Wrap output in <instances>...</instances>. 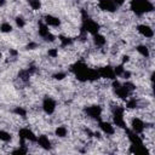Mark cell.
<instances>
[{
  "label": "cell",
  "mask_w": 155,
  "mask_h": 155,
  "mask_svg": "<svg viewBox=\"0 0 155 155\" xmlns=\"http://www.w3.org/2000/svg\"><path fill=\"white\" fill-rule=\"evenodd\" d=\"M47 54H48L50 57H52V58H56V57L58 56V50H57V48H48Z\"/></svg>",
  "instance_id": "cell-24"
},
{
  "label": "cell",
  "mask_w": 155,
  "mask_h": 155,
  "mask_svg": "<svg viewBox=\"0 0 155 155\" xmlns=\"http://www.w3.org/2000/svg\"><path fill=\"white\" fill-rule=\"evenodd\" d=\"M15 113H16L17 115L22 116V117H25V115H27V110H25L24 108H22V107H17V108L15 109Z\"/></svg>",
  "instance_id": "cell-22"
},
{
  "label": "cell",
  "mask_w": 155,
  "mask_h": 155,
  "mask_svg": "<svg viewBox=\"0 0 155 155\" xmlns=\"http://www.w3.org/2000/svg\"><path fill=\"white\" fill-rule=\"evenodd\" d=\"M41 107H42V110H44L47 115H52V114L54 113L56 108H57V103H56V101H54L53 98H51V97H45L44 101H42Z\"/></svg>",
  "instance_id": "cell-5"
},
{
  "label": "cell",
  "mask_w": 155,
  "mask_h": 155,
  "mask_svg": "<svg viewBox=\"0 0 155 155\" xmlns=\"http://www.w3.org/2000/svg\"><path fill=\"white\" fill-rule=\"evenodd\" d=\"M16 24H17V27H19V28H23L24 25H25V21H24V18L23 17H16Z\"/></svg>",
  "instance_id": "cell-23"
},
{
  "label": "cell",
  "mask_w": 155,
  "mask_h": 155,
  "mask_svg": "<svg viewBox=\"0 0 155 155\" xmlns=\"http://www.w3.org/2000/svg\"><path fill=\"white\" fill-rule=\"evenodd\" d=\"M85 113L88 117L91 119H96L99 120L102 116V107L98 104H93V105H88L85 108Z\"/></svg>",
  "instance_id": "cell-6"
},
{
  "label": "cell",
  "mask_w": 155,
  "mask_h": 155,
  "mask_svg": "<svg viewBox=\"0 0 155 155\" xmlns=\"http://www.w3.org/2000/svg\"><path fill=\"white\" fill-rule=\"evenodd\" d=\"M81 29H82V31H85V33H88V34H91V35H94V34L99 33L101 25H99L94 19L88 18V16L86 17V16H85V13H84Z\"/></svg>",
  "instance_id": "cell-3"
},
{
  "label": "cell",
  "mask_w": 155,
  "mask_h": 155,
  "mask_svg": "<svg viewBox=\"0 0 155 155\" xmlns=\"http://www.w3.org/2000/svg\"><path fill=\"white\" fill-rule=\"evenodd\" d=\"M92 36H93V42H94L96 46H98V47H103V46L107 44V39H105V36L102 35V34H99V33H97V34H94V35H92Z\"/></svg>",
  "instance_id": "cell-15"
},
{
  "label": "cell",
  "mask_w": 155,
  "mask_h": 155,
  "mask_svg": "<svg viewBox=\"0 0 155 155\" xmlns=\"http://www.w3.org/2000/svg\"><path fill=\"white\" fill-rule=\"evenodd\" d=\"M125 108L122 107H115L114 111H113V121L114 125H116L120 128L126 130V121H125Z\"/></svg>",
  "instance_id": "cell-4"
},
{
  "label": "cell",
  "mask_w": 155,
  "mask_h": 155,
  "mask_svg": "<svg viewBox=\"0 0 155 155\" xmlns=\"http://www.w3.org/2000/svg\"><path fill=\"white\" fill-rule=\"evenodd\" d=\"M2 58V53H1V51H0V59Z\"/></svg>",
  "instance_id": "cell-28"
},
{
  "label": "cell",
  "mask_w": 155,
  "mask_h": 155,
  "mask_svg": "<svg viewBox=\"0 0 155 155\" xmlns=\"http://www.w3.org/2000/svg\"><path fill=\"white\" fill-rule=\"evenodd\" d=\"M18 137H19V139H22V140H25V142H35L36 143V138H38V136H35V133L31 131V130H29L28 127H23V128H21L19 131H18Z\"/></svg>",
  "instance_id": "cell-7"
},
{
  "label": "cell",
  "mask_w": 155,
  "mask_h": 155,
  "mask_svg": "<svg viewBox=\"0 0 155 155\" xmlns=\"http://www.w3.org/2000/svg\"><path fill=\"white\" fill-rule=\"evenodd\" d=\"M11 139H12V136H11V133H8L7 131L0 130V140H1V142L8 143V142H11Z\"/></svg>",
  "instance_id": "cell-18"
},
{
  "label": "cell",
  "mask_w": 155,
  "mask_h": 155,
  "mask_svg": "<svg viewBox=\"0 0 155 155\" xmlns=\"http://www.w3.org/2000/svg\"><path fill=\"white\" fill-rule=\"evenodd\" d=\"M98 2V7L102 11L105 12H115L117 10V6L115 5V2L113 0H97Z\"/></svg>",
  "instance_id": "cell-10"
},
{
  "label": "cell",
  "mask_w": 155,
  "mask_h": 155,
  "mask_svg": "<svg viewBox=\"0 0 155 155\" xmlns=\"http://www.w3.org/2000/svg\"><path fill=\"white\" fill-rule=\"evenodd\" d=\"M71 73L75 75V78L81 81V82H86V81H96L99 79V74L97 69L93 68H88L84 62H76L70 67Z\"/></svg>",
  "instance_id": "cell-1"
},
{
  "label": "cell",
  "mask_w": 155,
  "mask_h": 155,
  "mask_svg": "<svg viewBox=\"0 0 155 155\" xmlns=\"http://www.w3.org/2000/svg\"><path fill=\"white\" fill-rule=\"evenodd\" d=\"M59 41H61V45L64 47V46H69L71 42H73V40L70 39V38H68V36H63V35H61L59 38Z\"/></svg>",
  "instance_id": "cell-21"
},
{
  "label": "cell",
  "mask_w": 155,
  "mask_h": 155,
  "mask_svg": "<svg viewBox=\"0 0 155 155\" xmlns=\"http://www.w3.org/2000/svg\"><path fill=\"white\" fill-rule=\"evenodd\" d=\"M130 10L136 16H143L154 10V5L150 0H131Z\"/></svg>",
  "instance_id": "cell-2"
},
{
  "label": "cell",
  "mask_w": 155,
  "mask_h": 155,
  "mask_svg": "<svg viewBox=\"0 0 155 155\" xmlns=\"http://www.w3.org/2000/svg\"><path fill=\"white\" fill-rule=\"evenodd\" d=\"M97 70H98L99 78L108 79V80H114V79H116V75H115V73H114V67L105 65V67L98 68Z\"/></svg>",
  "instance_id": "cell-8"
},
{
  "label": "cell",
  "mask_w": 155,
  "mask_h": 155,
  "mask_svg": "<svg viewBox=\"0 0 155 155\" xmlns=\"http://www.w3.org/2000/svg\"><path fill=\"white\" fill-rule=\"evenodd\" d=\"M65 76H67V74H65V73H57V74H54V75H53V78H54L56 80H63Z\"/></svg>",
  "instance_id": "cell-25"
},
{
  "label": "cell",
  "mask_w": 155,
  "mask_h": 155,
  "mask_svg": "<svg viewBox=\"0 0 155 155\" xmlns=\"http://www.w3.org/2000/svg\"><path fill=\"white\" fill-rule=\"evenodd\" d=\"M0 31L1 33H11L12 31V25L8 22H2L0 24Z\"/></svg>",
  "instance_id": "cell-20"
},
{
  "label": "cell",
  "mask_w": 155,
  "mask_h": 155,
  "mask_svg": "<svg viewBox=\"0 0 155 155\" xmlns=\"http://www.w3.org/2000/svg\"><path fill=\"white\" fill-rule=\"evenodd\" d=\"M98 127H99V130H101L104 134H107V136H111V134L115 133V127H114V125L110 124V122H108V121H99V122H98Z\"/></svg>",
  "instance_id": "cell-12"
},
{
  "label": "cell",
  "mask_w": 155,
  "mask_h": 155,
  "mask_svg": "<svg viewBox=\"0 0 155 155\" xmlns=\"http://www.w3.org/2000/svg\"><path fill=\"white\" fill-rule=\"evenodd\" d=\"M44 23L48 27H59L61 24V19L57 17V16H53V15H46L44 17Z\"/></svg>",
  "instance_id": "cell-14"
},
{
  "label": "cell",
  "mask_w": 155,
  "mask_h": 155,
  "mask_svg": "<svg viewBox=\"0 0 155 155\" xmlns=\"http://www.w3.org/2000/svg\"><path fill=\"white\" fill-rule=\"evenodd\" d=\"M27 1H28V5L30 6L31 10L38 11L41 8V1L40 0H27Z\"/></svg>",
  "instance_id": "cell-19"
},
{
  "label": "cell",
  "mask_w": 155,
  "mask_h": 155,
  "mask_svg": "<svg viewBox=\"0 0 155 155\" xmlns=\"http://www.w3.org/2000/svg\"><path fill=\"white\" fill-rule=\"evenodd\" d=\"M137 31L145 39H151L154 36V30L150 25L148 24H138L137 25Z\"/></svg>",
  "instance_id": "cell-11"
},
{
  "label": "cell",
  "mask_w": 155,
  "mask_h": 155,
  "mask_svg": "<svg viewBox=\"0 0 155 155\" xmlns=\"http://www.w3.org/2000/svg\"><path fill=\"white\" fill-rule=\"evenodd\" d=\"M36 143L40 148L45 149V150H50L51 149V140L48 139V137L46 134H40L36 138Z\"/></svg>",
  "instance_id": "cell-13"
},
{
  "label": "cell",
  "mask_w": 155,
  "mask_h": 155,
  "mask_svg": "<svg viewBox=\"0 0 155 155\" xmlns=\"http://www.w3.org/2000/svg\"><path fill=\"white\" fill-rule=\"evenodd\" d=\"M136 50H137V52H138L142 57H145V58L149 57V48H148V46H145V45H138V46L136 47Z\"/></svg>",
  "instance_id": "cell-17"
},
{
  "label": "cell",
  "mask_w": 155,
  "mask_h": 155,
  "mask_svg": "<svg viewBox=\"0 0 155 155\" xmlns=\"http://www.w3.org/2000/svg\"><path fill=\"white\" fill-rule=\"evenodd\" d=\"M54 134L59 138H64L68 134V128L65 126H57L56 130H54Z\"/></svg>",
  "instance_id": "cell-16"
},
{
  "label": "cell",
  "mask_w": 155,
  "mask_h": 155,
  "mask_svg": "<svg viewBox=\"0 0 155 155\" xmlns=\"http://www.w3.org/2000/svg\"><path fill=\"white\" fill-rule=\"evenodd\" d=\"M5 2H6L5 0H0V6H4V5H5Z\"/></svg>",
  "instance_id": "cell-27"
},
{
  "label": "cell",
  "mask_w": 155,
  "mask_h": 155,
  "mask_svg": "<svg viewBox=\"0 0 155 155\" xmlns=\"http://www.w3.org/2000/svg\"><path fill=\"white\" fill-rule=\"evenodd\" d=\"M114 2H115V5L119 7V6H122L125 2H126V0H113Z\"/></svg>",
  "instance_id": "cell-26"
},
{
  "label": "cell",
  "mask_w": 155,
  "mask_h": 155,
  "mask_svg": "<svg viewBox=\"0 0 155 155\" xmlns=\"http://www.w3.org/2000/svg\"><path fill=\"white\" fill-rule=\"evenodd\" d=\"M145 130V122L140 119V117H133L131 121V131L142 134Z\"/></svg>",
  "instance_id": "cell-9"
}]
</instances>
